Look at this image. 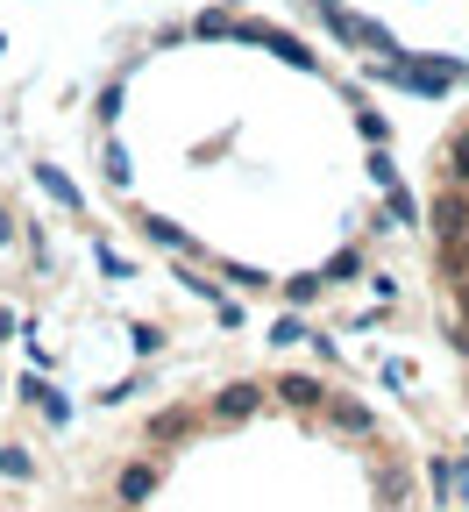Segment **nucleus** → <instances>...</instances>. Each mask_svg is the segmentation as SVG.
Masks as SVG:
<instances>
[{"label":"nucleus","instance_id":"8","mask_svg":"<svg viewBox=\"0 0 469 512\" xmlns=\"http://www.w3.org/2000/svg\"><path fill=\"white\" fill-rule=\"evenodd\" d=\"M448 164H455V171L469 178V136H455V150H448Z\"/></svg>","mask_w":469,"mask_h":512},{"label":"nucleus","instance_id":"4","mask_svg":"<svg viewBox=\"0 0 469 512\" xmlns=\"http://www.w3.org/2000/svg\"><path fill=\"white\" fill-rule=\"evenodd\" d=\"M114 491H121V498H150V491H157V477H150V470H121V484H114Z\"/></svg>","mask_w":469,"mask_h":512},{"label":"nucleus","instance_id":"7","mask_svg":"<svg viewBox=\"0 0 469 512\" xmlns=\"http://www.w3.org/2000/svg\"><path fill=\"white\" fill-rule=\"evenodd\" d=\"M0 470H8V477H29V456H22V448H0Z\"/></svg>","mask_w":469,"mask_h":512},{"label":"nucleus","instance_id":"9","mask_svg":"<svg viewBox=\"0 0 469 512\" xmlns=\"http://www.w3.org/2000/svg\"><path fill=\"white\" fill-rule=\"evenodd\" d=\"M455 342H462V356H469V328H455Z\"/></svg>","mask_w":469,"mask_h":512},{"label":"nucleus","instance_id":"3","mask_svg":"<svg viewBox=\"0 0 469 512\" xmlns=\"http://www.w3.org/2000/svg\"><path fill=\"white\" fill-rule=\"evenodd\" d=\"M256 413V384H235V392H221V420H249Z\"/></svg>","mask_w":469,"mask_h":512},{"label":"nucleus","instance_id":"1","mask_svg":"<svg viewBox=\"0 0 469 512\" xmlns=\"http://www.w3.org/2000/svg\"><path fill=\"white\" fill-rule=\"evenodd\" d=\"M434 228L448 235V249L462 242V192H441V200H434Z\"/></svg>","mask_w":469,"mask_h":512},{"label":"nucleus","instance_id":"5","mask_svg":"<svg viewBox=\"0 0 469 512\" xmlns=\"http://www.w3.org/2000/svg\"><path fill=\"white\" fill-rule=\"evenodd\" d=\"M327 406H334V427H370V413L356 399H327Z\"/></svg>","mask_w":469,"mask_h":512},{"label":"nucleus","instance_id":"6","mask_svg":"<svg viewBox=\"0 0 469 512\" xmlns=\"http://www.w3.org/2000/svg\"><path fill=\"white\" fill-rule=\"evenodd\" d=\"M285 299H299V306H306V299H320V278H292V285H285Z\"/></svg>","mask_w":469,"mask_h":512},{"label":"nucleus","instance_id":"2","mask_svg":"<svg viewBox=\"0 0 469 512\" xmlns=\"http://www.w3.org/2000/svg\"><path fill=\"white\" fill-rule=\"evenodd\" d=\"M278 392H285L292 406H320V399H327V392H320V377H299V370H292V377L278 384Z\"/></svg>","mask_w":469,"mask_h":512}]
</instances>
